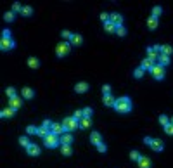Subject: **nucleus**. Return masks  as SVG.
I'll list each match as a JSON object with an SVG mask.
<instances>
[{"instance_id":"nucleus-35","label":"nucleus","mask_w":173,"mask_h":168,"mask_svg":"<svg viewBox=\"0 0 173 168\" xmlns=\"http://www.w3.org/2000/svg\"><path fill=\"white\" fill-rule=\"evenodd\" d=\"M116 35H118V37H125V35H126V30H125L123 26H118V28H116Z\"/></svg>"},{"instance_id":"nucleus-4","label":"nucleus","mask_w":173,"mask_h":168,"mask_svg":"<svg viewBox=\"0 0 173 168\" xmlns=\"http://www.w3.org/2000/svg\"><path fill=\"white\" fill-rule=\"evenodd\" d=\"M59 144H61V139H59L57 135H54L52 132L45 137V146L47 147H50V149H54V147H57Z\"/></svg>"},{"instance_id":"nucleus-32","label":"nucleus","mask_w":173,"mask_h":168,"mask_svg":"<svg viewBox=\"0 0 173 168\" xmlns=\"http://www.w3.org/2000/svg\"><path fill=\"white\" fill-rule=\"evenodd\" d=\"M19 144L23 146V147H28L31 142H30V139H28V137H21V139H19Z\"/></svg>"},{"instance_id":"nucleus-12","label":"nucleus","mask_w":173,"mask_h":168,"mask_svg":"<svg viewBox=\"0 0 173 168\" xmlns=\"http://www.w3.org/2000/svg\"><path fill=\"white\" fill-rule=\"evenodd\" d=\"M151 147H153L154 151H163L165 149V144H163V140H159V139H153Z\"/></svg>"},{"instance_id":"nucleus-42","label":"nucleus","mask_w":173,"mask_h":168,"mask_svg":"<svg viewBox=\"0 0 173 168\" xmlns=\"http://www.w3.org/2000/svg\"><path fill=\"white\" fill-rule=\"evenodd\" d=\"M100 19H102L104 23H109V21H111V16H109L107 12H102V14H100Z\"/></svg>"},{"instance_id":"nucleus-39","label":"nucleus","mask_w":173,"mask_h":168,"mask_svg":"<svg viewBox=\"0 0 173 168\" xmlns=\"http://www.w3.org/2000/svg\"><path fill=\"white\" fill-rule=\"evenodd\" d=\"M144 71H145V69H142V68H137V69L133 71V76H135V78H142V76H144Z\"/></svg>"},{"instance_id":"nucleus-19","label":"nucleus","mask_w":173,"mask_h":168,"mask_svg":"<svg viewBox=\"0 0 173 168\" xmlns=\"http://www.w3.org/2000/svg\"><path fill=\"white\" fill-rule=\"evenodd\" d=\"M28 66H30V68H33V69L40 68V59H38V57H30V59H28Z\"/></svg>"},{"instance_id":"nucleus-30","label":"nucleus","mask_w":173,"mask_h":168,"mask_svg":"<svg viewBox=\"0 0 173 168\" xmlns=\"http://www.w3.org/2000/svg\"><path fill=\"white\" fill-rule=\"evenodd\" d=\"M21 14L28 18V16H31V14H33V9H31L30 5H24V7H23V11H21Z\"/></svg>"},{"instance_id":"nucleus-8","label":"nucleus","mask_w":173,"mask_h":168,"mask_svg":"<svg viewBox=\"0 0 173 168\" xmlns=\"http://www.w3.org/2000/svg\"><path fill=\"white\" fill-rule=\"evenodd\" d=\"M9 104H11L9 108H12V109L16 111V109H19L21 106H23V99L16 95V97H12V99H9Z\"/></svg>"},{"instance_id":"nucleus-23","label":"nucleus","mask_w":173,"mask_h":168,"mask_svg":"<svg viewBox=\"0 0 173 168\" xmlns=\"http://www.w3.org/2000/svg\"><path fill=\"white\" fill-rule=\"evenodd\" d=\"M147 26H149V30H156L157 28V18H151L147 19Z\"/></svg>"},{"instance_id":"nucleus-26","label":"nucleus","mask_w":173,"mask_h":168,"mask_svg":"<svg viewBox=\"0 0 173 168\" xmlns=\"http://www.w3.org/2000/svg\"><path fill=\"white\" fill-rule=\"evenodd\" d=\"M61 151H62V154H64V156H71V154H73V149H71V146H69V144L61 146Z\"/></svg>"},{"instance_id":"nucleus-36","label":"nucleus","mask_w":173,"mask_h":168,"mask_svg":"<svg viewBox=\"0 0 173 168\" xmlns=\"http://www.w3.org/2000/svg\"><path fill=\"white\" fill-rule=\"evenodd\" d=\"M159 123H161L163 127H166V125L170 123V120H168V116H165V114H161V116H159Z\"/></svg>"},{"instance_id":"nucleus-9","label":"nucleus","mask_w":173,"mask_h":168,"mask_svg":"<svg viewBox=\"0 0 173 168\" xmlns=\"http://www.w3.org/2000/svg\"><path fill=\"white\" fill-rule=\"evenodd\" d=\"M111 23L114 24L116 28H118V26H123V16H121V14H118V12L111 14Z\"/></svg>"},{"instance_id":"nucleus-51","label":"nucleus","mask_w":173,"mask_h":168,"mask_svg":"<svg viewBox=\"0 0 173 168\" xmlns=\"http://www.w3.org/2000/svg\"><path fill=\"white\" fill-rule=\"evenodd\" d=\"M170 123H172V125H173V118H172V120H170Z\"/></svg>"},{"instance_id":"nucleus-29","label":"nucleus","mask_w":173,"mask_h":168,"mask_svg":"<svg viewBox=\"0 0 173 168\" xmlns=\"http://www.w3.org/2000/svg\"><path fill=\"white\" fill-rule=\"evenodd\" d=\"M49 133H50V130H49L47 127H43V125H42V127L38 128V135H40V137H43V139H45V137H47Z\"/></svg>"},{"instance_id":"nucleus-7","label":"nucleus","mask_w":173,"mask_h":168,"mask_svg":"<svg viewBox=\"0 0 173 168\" xmlns=\"http://www.w3.org/2000/svg\"><path fill=\"white\" fill-rule=\"evenodd\" d=\"M14 47H16V43H14L12 38H2V42H0V49L2 50H11Z\"/></svg>"},{"instance_id":"nucleus-16","label":"nucleus","mask_w":173,"mask_h":168,"mask_svg":"<svg viewBox=\"0 0 173 168\" xmlns=\"http://www.w3.org/2000/svg\"><path fill=\"white\" fill-rule=\"evenodd\" d=\"M153 66H154V61H153V59H149V57H145V59L142 61V66H140V68H142V69H149V71H151V69H153Z\"/></svg>"},{"instance_id":"nucleus-46","label":"nucleus","mask_w":173,"mask_h":168,"mask_svg":"<svg viewBox=\"0 0 173 168\" xmlns=\"http://www.w3.org/2000/svg\"><path fill=\"white\" fill-rule=\"evenodd\" d=\"M102 92H104V95L111 94V85H102Z\"/></svg>"},{"instance_id":"nucleus-21","label":"nucleus","mask_w":173,"mask_h":168,"mask_svg":"<svg viewBox=\"0 0 173 168\" xmlns=\"http://www.w3.org/2000/svg\"><path fill=\"white\" fill-rule=\"evenodd\" d=\"M90 125H92V118L83 116V118H81V121H80V128H88Z\"/></svg>"},{"instance_id":"nucleus-38","label":"nucleus","mask_w":173,"mask_h":168,"mask_svg":"<svg viewBox=\"0 0 173 168\" xmlns=\"http://www.w3.org/2000/svg\"><path fill=\"white\" fill-rule=\"evenodd\" d=\"M130 159H132V161H138V159H140V152L132 151V152H130Z\"/></svg>"},{"instance_id":"nucleus-17","label":"nucleus","mask_w":173,"mask_h":168,"mask_svg":"<svg viewBox=\"0 0 173 168\" xmlns=\"http://www.w3.org/2000/svg\"><path fill=\"white\" fill-rule=\"evenodd\" d=\"M90 140H92V144H95V146L102 144V137H100V133H99V132H94V133L90 135Z\"/></svg>"},{"instance_id":"nucleus-33","label":"nucleus","mask_w":173,"mask_h":168,"mask_svg":"<svg viewBox=\"0 0 173 168\" xmlns=\"http://www.w3.org/2000/svg\"><path fill=\"white\" fill-rule=\"evenodd\" d=\"M161 12H163V9L156 5V7L153 9V18H159V16H161Z\"/></svg>"},{"instance_id":"nucleus-20","label":"nucleus","mask_w":173,"mask_h":168,"mask_svg":"<svg viewBox=\"0 0 173 168\" xmlns=\"http://www.w3.org/2000/svg\"><path fill=\"white\" fill-rule=\"evenodd\" d=\"M33 95H35L33 89H30V87H24L23 89V99H33Z\"/></svg>"},{"instance_id":"nucleus-47","label":"nucleus","mask_w":173,"mask_h":168,"mask_svg":"<svg viewBox=\"0 0 173 168\" xmlns=\"http://www.w3.org/2000/svg\"><path fill=\"white\" fill-rule=\"evenodd\" d=\"M97 149H99V152H106L107 147H106V144H99V146H97Z\"/></svg>"},{"instance_id":"nucleus-40","label":"nucleus","mask_w":173,"mask_h":168,"mask_svg":"<svg viewBox=\"0 0 173 168\" xmlns=\"http://www.w3.org/2000/svg\"><path fill=\"white\" fill-rule=\"evenodd\" d=\"M26 132H28L30 135H33V133H38V128L33 127V125H30V127H26Z\"/></svg>"},{"instance_id":"nucleus-48","label":"nucleus","mask_w":173,"mask_h":168,"mask_svg":"<svg viewBox=\"0 0 173 168\" xmlns=\"http://www.w3.org/2000/svg\"><path fill=\"white\" fill-rule=\"evenodd\" d=\"M52 125H54V123H52V121H50V120H45V121H43V127H47V128H49V130H50V128H52Z\"/></svg>"},{"instance_id":"nucleus-44","label":"nucleus","mask_w":173,"mask_h":168,"mask_svg":"<svg viewBox=\"0 0 173 168\" xmlns=\"http://www.w3.org/2000/svg\"><path fill=\"white\" fill-rule=\"evenodd\" d=\"M73 118H75V120H78V121H81V118H83V111H75Z\"/></svg>"},{"instance_id":"nucleus-22","label":"nucleus","mask_w":173,"mask_h":168,"mask_svg":"<svg viewBox=\"0 0 173 168\" xmlns=\"http://www.w3.org/2000/svg\"><path fill=\"white\" fill-rule=\"evenodd\" d=\"M157 61H159V64H161L163 68L170 64V57H168V56H165V54H159V57H157Z\"/></svg>"},{"instance_id":"nucleus-14","label":"nucleus","mask_w":173,"mask_h":168,"mask_svg":"<svg viewBox=\"0 0 173 168\" xmlns=\"http://www.w3.org/2000/svg\"><path fill=\"white\" fill-rule=\"evenodd\" d=\"M138 168H151V159L147 156H140L138 159Z\"/></svg>"},{"instance_id":"nucleus-45","label":"nucleus","mask_w":173,"mask_h":168,"mask_svg":"<svg viewBox=\"0 0 173 168\" xmlns=\"http://www.w3.org/2000/svg\"><path fill=\"white\" fill-rule=\"evenodd\" d=\"M165 132H166L168 135H173V125H172V123H168V125L165 127Z\"/></svg>"},{"instance_id":"nucleus-2","label":"nucleus","mask_w":173,"mask_h":168,"mask_svg":"<svg viewBox=\"0 0 173 168\" xmlns=\"http://www.w3.org/2000/svg\"><path fill=\"white\" fill-rule=\"evenodd\" d=\"M62 127H64V130L66 132H73V130H76V128H80V121L75 120L73 116H68V118H64Z\"/></svg>"},{"instance_id":"nucleus-1","label":"nucleus","mask_w":173,"mask_h":168,"mask_svg":"<svg viewBox=\"0 0 173 168\" xmlns=\"http://www.w3.org/2000/svg\"><path fill=\"white\" fill-rule=\"evenodd\" d=\"M114 109L118 113H130V111H132V101H130V97H121V99H116Z\"/></svg>"},{"instance_id":"nucleus-34","label":"nucleus","mask_w":173,"mask_h":168,"mask_svg":"<svg viewBox=\"0 0 173 168\" xmlns=\"http://www.w3.org/2000/svg\"><path fill=\"white\" fill-rule=\"evenodd\" d=\"M61 35H62L64 40H71V37H73V33H71L69 30H62V33H61Z\"/></svg>"},{"instance_id":"nucleus-24","label":"nucleus","mask_w":173,"mask_h":168,"mask_svg":"<svg viewBox=\"0 0 173 168\" xmlns=\"http://www.w3.org/2000/svg\"><path fill=\"white\" fill-rule=\"evenodd\" d=\"M81 42H83L81 35H73L71 40H69V43H71V45H81Z\"/></svg>"},{"instance_id":"nucleus-43","label":"nucleus","mask_w":173,"mask_h":168,"mask_svg":"<svg viewBox=\"0 0 173 168\" xmlns=\"http://www.w3.org/2000/svg\"><path fill=\"white\" fill-rule=\"evenodd\" d=\"M92 113H94V109H92V108H85V109H83V116L90 118V116H92Z\"/></svg>"},{"instance_id":"nucleus-41","label":"nucleus","mask_w":173,"mask_h":168,"mask_svg":"<svg viewBox=\"0 0 173 168\" xmlns=\"http://www.w3.org/2000/svg\"><path fill=\"white\" fill-rule=\"evenodd\" d=\"M23 11V7H21L19 2H14V5H12V12H21Z\"/></svg>"},{"instance_id":"nucleus-28","label":"nucleus","mask_w":173,"mask_h":168,"mask_svg":"<svg viewBox=\"0 0 173 168\" xmlns=\"http://www.w3.org/2000/svg\"><path fill=\"white\" fill-rule=\"evenodd\" d=\"M104 30H106L107 33H113V31H116V26L109 21V23H104Z\"/></svg>"},{"instance_id":"nucleus-18","label":"nucleus","mask_w":173,"mask_h":168,"mask_svg":"<svg viewBox=\"0 0 173 168\" xmlns=\"http://www.w3.org/2000/svg\"><path fill=\"white\" fill-rule=\"evenodd\" d=\"M102 101H104V104H106V106H113V108H114V104H116V99L111 95V94L104 95V99H102Z\"/></svg>"},{"instance_id":"nucleus-5","label":"nucleus","mask_w":173,"mask_h":168,"mask_svg":"<svg viewBox=\"0 0 173 168\" xmlns=\"http://www.w3.org/2000/svg\"><path fill=\"white\" fill-rule=\"evenodd\" d=\"M151 73H153V76L156 80H163V78H165V68H163L161 64H154Z\"/></svg>"},{"instance_id":"nucleus-50","label":"nucleus","mask_w":173,"mask_h":168,"mask_svg":"<svg viewBox=\"0 0 173 168\" xmlns=\"http://www.w3.org/2000/svg\"><path fill=\"white\" fill-rule=\"evenodd\" d=\"M151 142H153V139H149V137L144 139V144H145V146H151Z\"/></svg>"},{"instance_id":"nucleus-13","label":"nucleus","mask_w":173,"mask_h":168,"mask_svg":"<svg viewBox=\"0 0 173 168\" xmlns=\"http://www.w3.org/2000/svg\"><path fill=\"white\" fill-rule=\"evenodd\" d=\"M26 151H28L30 156H38L40 154V147L37 146V144H30V146L26 147Z\"/></svg>"},{"instance_id":"nucleus-37","label":"nucleus","mask_w":173,"mask_h":168,"mask_svg":"<svg viewBox=\"0 0 173 168\" xmlns=\"http://www.w3.org/2000/svg\"><path fill=\"white\" fill-rule=\"evenodd\" d=\"M4 19H5L7 23L14 21V12H12V11H11V12H5V14H4Z\"/></svg>"},{"instance_id":"nucleus-6","label":"nucleus","mask_w":173,"mask_h":168,"mask_svg":"<svg viewBox=\"0 0 173 168\" xmlns=\"http://www.w3.org/2000/svg\"><path fill=\"white\" fill-rule=\"evenodd\" d=\"M159 54H161V45H154V47H149V49H147V57L153 59V61H156V59L159 57Z\"/></svg>"},{"instance_id":"nucleus-11","label":"nucleus","mask_w":173,"mask_h":168,"mask_svg":"<svg viewBox=\"0 0 173 168\" xmlns=\"http://www.w3.org/2000/svg\"><path fill=\"white\" fill-rule=\"evenodd\" d=\"M87 90H88V83H85V82H80V83L75 85V92L76 94H85Z\"/></svg>"},{"instance_id":"nucleus-25","label":"nucleus","mask_w":173,"mask_h":168,"mask_svg":"<svg viewBox=\"0 0 173 168\" xmlns=\"http://www.w3.org/2000/svg\"><path fill=\"white\" fill-rule=\"evenodd\" d=\"M0 114H2V118H12V116H14V109H12V108H5Z\"/></svg>"},{"instance_id":"nucleus-10","label":"nucleus","mask_w":173,"mask_h":168,"mask_svg":"<svg viewBox=\"0 0 173 168\" xmlns=\"http://www.w3.org/2000/svg\"><path fill=\"white\" fill-rule=\"evenodd\" d=\"M50 132H52L54 135H62V133H66L64 127H62V123H54V125H52V128H50Z\"/></svg>"},{"instance_id":"nucleus-49","label":"nucleus","mask_w":173,"mask_h":168,"mask_svg":"<svg viewBox=\"0 0 173 168\" xmlns=\"http://www.w3.org/2000/svg\"><path fill=\"white\" fill-rule=\"evenodd\" d=\"M2 38H12V37H11V31H9V30H4V33H2Z\"/></svg>"},{"instance_id":"nucleus-31","label":"nucleus","mask_w":173,"mask_h":168,"mask_svg":"<svg viewBox=\"0 0 173 168\" xmlns=\"http://www.w3.org/2000/svg\"><path fill=\"white\" fill-rule=\"evenodd\" d=\"M5 94H7L9 99H12V97H16V89H14V87H9V89L5 90Z\"/></svg>"},{"instance_id":"nucleus-15","label":"nucleus","mask_w":173,"mask_h":168,"mask_svg":"<svg viewBox=\"0 0 173 168\" xmlns=\"http://www.w3.org/2000/svg\"><path fill=\"white\" fill-rule=\"evenodd\" d=\"M71 142H73V137H71V133H69V132L62 133V137H61V146H64V144H69V146H71Z\"/></svg>"},{"instance_id":"nucleus-3","label":"nucleus","mask_w":173,"mask_h":168,"mask_svg":"<svg viewBox=\"0 0 173 168\" xmlns=\"http://www.w3.org/2000/svg\"><path fill=\"white\" fill-rule=\"evenodd\" d=\"M69 50H71V43H69V42L57 43V47H56V54H57V57H66L68 54H69Z\"/></svg>"},{"instance_id":"nucleus-27","label":"nucleus","mask_w":173,"mask_h":168,"mask_svg":"<svg viewBox=\"0 0 173 168\" xmlns=\"http://www.w3.org/2000/svg\"><path fill=\"white\" fill-rule=\"evenodd\" d=\"M172 52H173V49H172V45H163L161 47V54H165V56H172Z\"/></svg>"}]
</instances>
